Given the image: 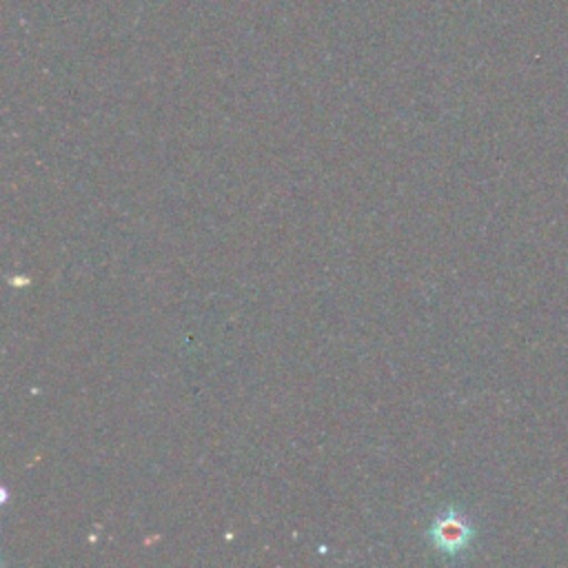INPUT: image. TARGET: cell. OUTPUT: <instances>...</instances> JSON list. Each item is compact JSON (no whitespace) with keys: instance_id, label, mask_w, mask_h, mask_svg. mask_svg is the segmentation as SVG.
<instances>
[{"instance_id":"6da1fadb","label":"cell","mask_w":568,"mask_h":568,"mask_svg":"<svg viewBox=\"0 0 568 568\" xmlns=\"http://www.w3.org/2000/svg\"><path fill=\"white\" fill-rule=\"evenodd\" d=\"M426 537L442 557H459L470 548L475 539V528L464 513H459L457 508H446L435 515Z\"/></svg>"}]
</instances>
